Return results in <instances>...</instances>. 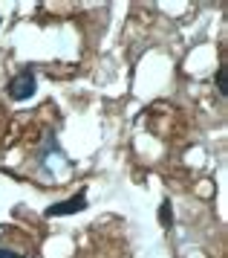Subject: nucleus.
<instances>
[{
	"mask_svg": "<svg viewBox=\"0 0 228 258\" xmlns=\"http://www.w3.org/2000/svg\"><path fill=\"white\" fill-rule=\"evenodd\" d=\"M0 258H23V255H18L15 249H6V246H0Z\"/></svg>",
	"mask_w": 228,
	"mask_h": 258,
	"instance_id": "5",
	"label": "nucleus"
},
{
	"mask_svg": "<svg viewBox=\"0 0 228 258\" xmlns=\"http://www.w3.org/2000/svg\"><path fill=\"white\" fill-rule=\"evenodd\" d=\"M159 223L165 226V229H171V226H173V209H171V203H168V200L159 206Z\"/></svg>",
	"mask_w": 228,
	"mask_h": 258,
	"instance_id": "3",
	"label": "nucleus"
},
{
	"mask_svg": "<svg viewBox=\"0 0 228 258\" xmlns=\"http://www.w3.org/2000/svg\"><path fill=\"white\" fill-rule=\"evenodd\" d=\"M87 209V198H84V191H78L75 198H67L61 200V203H52L49 209H46V215L49 218H67V215H75V212Z\"/></svg>",
	"mask_w": 228,
	"mask_h": 258,
	"instance_id": "2",
	"label": "nucleus"
},
{
	"mask_svg": "<svg viewBox=\"0 0 228 258\" xmlns=\"http://www.w3.org/2000/svg\"><path fill=\"white\" fill-rule=\"evenodd\" d=\"M6 90H9V96L15 99V102H26V99H32L35 90H38V76H35V70H32V67H23V70H18L9 79Z\"/></svg>",
	"mask_w": 228,
	"mask_h": 258,
	"instance_id": "1",
	"label": "nucleus"
},
{
	"mask_svg": "<svg viewBox=\"0 0 228 258\" xmlns=\"http://www.w3.org/2000/svg\"><path fill=\"white\" fill-rule=\"evenodd\" d=\"M225 76H228L225 67H219V70H217V90L222 96H228V79H225Z\"/></svg>",
	"mask_w": 228,
	"mask_h": 258,
	"instance_id": "4",
	"label": "nucleus"
}]
</instances>
